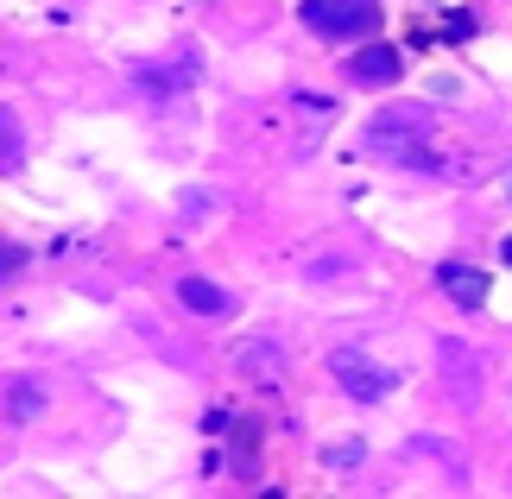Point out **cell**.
Here are the masks:
<instances>
[{"label": "cell", "instance_id": "cell-1", "mask_svg": "<svg viewBox=\"0 0 512 499\" xmlns=\"http://www.w3.org/2000/svg\"><path fill=\"white\" fill-rule=\"evenodd\" d=\"M304 26L323 38H367L380 26V0H304Z\"/></svg>", "mask_w": 512, "mask_h": 499}, {"label": "cell", "instance_id": "cell-3", "mask_svg": "<svg viewBox=\"0 0 512 499\" xmlns=\"http://www.w3.org/2000/svg\"><path fill=\"white\" fill-rule=\"evenodd\" d=\"M399 51H392V45H367V51H354L348 57V76H354V83H367V89H386V83H399Z\"/></svg>", "mask_w": 512, "mask_h": 499}, {"label": "cell", "instance_id": "cell-9", "mask_svg": "<svg viewBox=\"0 0 512 499\" xmlns=\"http://www.w3.org/2000/svg\"><path fill=\"white\" fill-rule=\"evenodd\" d=\"M19 266H26V253H19V247H0V272H19Z\"/></svg>", "mask_w": 512, "mask_h": 499}, {"label": "cell", "instance_id": "cell-10", "mask_svg": "<svg viewBox=\"0 0 512 499\" xmlns=\"http://www.w3.org/2000/svg\"><path fill=\"white\" fill-rule=\"evenodd\" d=\"M500 259H506V266H512V241H506V247H500Z\"/></svg>", "mask_w": 512, "mask_h": 499}, {"label": "cell", "instance_id": "cell-6", "mask_svg": "<svg viewBox=\"0 0 512 499\" xmlns=\"http://www.w3.org/2000/svg\"><path fill=\"white\" fill-rule=\"evenodd\" d=\"M177 304L196 310V316H222L228 310V291L209 285V278H184V285H177Z\"/></svg>", "mask_w": 512, "mask_h": 499}, {"label": "cell", "instance_id": "cell-7", "mask_svg": "<svg viewBox=\"0 0 512 499\" xmlns=\"http://www.w3.org/2000/svg\"><path fill=\"white\" fill-rule=\"evenodd\" d=\"M7 417H38V386H13L7 392Z\"/></svg>", "mask_w": 512, "mask_h": 499}, {"label": "cell", "instance_id": "cell-8", "mask_svg": "<svg viewBox=\"0 0 512 499\" xmlns=\"http://www.w3.org/2000/svg\"><path fill=\"white\" fill-rule=\"evenodd\" d=\"M0 165H19V133H13V114L0 108Z\"/></svg>", "mask_w": 512, "mask_h": 499}, {"label": "cell", "instance_id": "cell-5", "mask_svg": "<svg viewBox=\"0 0 512 499\" xmlns=\"http://www.w3.org/2000/svg\"><path fill=\"white\" fill-rule=\"evenodd\" d=\"M329 367H336V379H342V386H348L354 398H380V392L392 386L386 373H373V367H361V354H336V361H329Z\"/></svg>", "mask_w": 512, "mask_h": 499}, {"label": "cell", "instance_id": "cell-4", "mask_svg": "<svg viewBox=\"0 0 512 499\" xmlns=\"http://www.w3.org/2000/svg\"><path fill=\"white\" fill-rule=\"evenodd\" d=\"M437 285L456 297L462 310H481V304H487V278H481L475 266H462V259H443V266H437Z\"/></svg>", "mask_w": 512, "mask_h": 499}, {"label": "cell", "instance_id": "cell-2", "mask_svg": "<svg viewBox=\"0 0 512 499\" xmlns=\"http://www.w3.org/2000/svg\"><path fill=\"white\" fill-rule=\"evenodd\" d=\"M367 146L405 158V165H430V152H424V114H380V121L367 127Z\"/></svg>", "mask_w": 512, "mask_h": 499}]
</instances>
